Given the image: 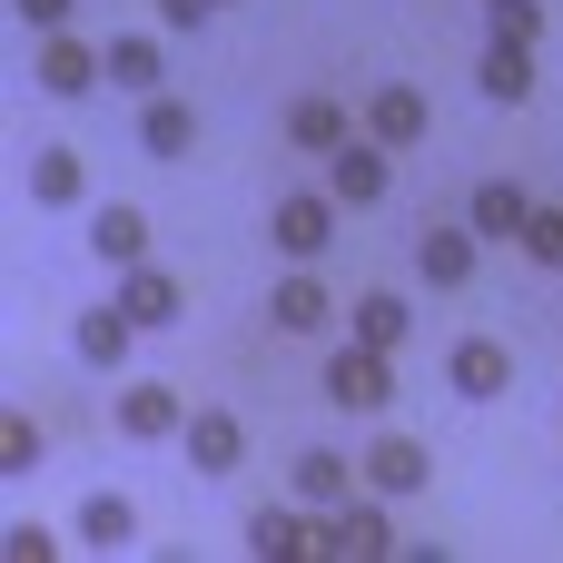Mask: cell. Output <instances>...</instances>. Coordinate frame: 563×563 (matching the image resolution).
Returning a JSON list of instances; mask_svg holds the SVG:
<instances>
[{"instance_id":"cell-1","label":"cell","mask_w":563,"mask_h":563,"mask_svg":"<svg viewBox=\"0 0 563 563\" xmlns=\"http://www.w3.org/2000/svg\"><path fill=\"white\" fill-rule=\"evenodd\" d=\"M336 218H346L336 188H287V198L267 208V247H277L287 267H317V257L336 247Z\"/></svg>"},{"instance_id":"cell-2","label":"cell","mask_w":563,"mask_h":563,"mask_svg":"<svg viewBox=\"0 0 563 563\" xmlns=\"http://www.w3.org/2000/svg\"><path fill=\"white\" fill-rule=\"evenodd\" d=\"M317 396H327L336 416H386V406H396V356H386V346H366V336H346V346L327 356Z\"/></svg>"},{"instance_id":"cell-3","label":"cell","mask_w":563,"mask_h":563,"mask_svg":"<svg viewBox=\"0 0 563 563\" xmlns=\"http://www.w3.org/2000/svg\"><path fill=\"white\" fill-rule=\"evenodd\" d=\"M396 554V525H386V495H346L317 515V563H386Z\"/></svg>"},{"instance_id":"cell-4","label":"cell","mask_w":563,"mask_h":563,"mask_svg":"<svg viewBox=\"0 0 563 563\" xmlns=\"http://www.w3.org/2000/svg\"><path fill=\"white\" fill-rule=\"evenodd\" d=\"M30 79H40L49 99H89V89L109 79V49H89L79 30H40V49H30Z\"/></svg>"},{"instance_id":"cell-5","label":"cell","mask_w":563,"mask_h":563,"mask_svg":"<svg viewBox=\"0 0 563 563\" xmlns=\"http://www.w3.org/2000/svg\"><path fill=\"white\" fill-rule=\"evenodd\" d=\"M267 327H277V336H327V327H336V287H327L317 267H287V277L267 287Z\"/></svg>"},{"instance_id":"cell-6","label":"cell","mask_w":563,"mask_h":563,"mask_svg":"<svg viewBox=\"0 0 563 563\" xmlns=\"http://www.w3.org/2000/svg\"><path fill=\"white\" fill-rule=\"evenodd\" d=\"M445 386H455L465 406H495V396L515 386V346H505V336H455V346H445Z\"/></svg>"},{"instance_id":"cell-7","label":"cell","mask_w":563,"mask_h":563,"mask_svg":"<svg viewBox=\"0 0 563 563\" xmlns=\"http://www.w3.org/2000/svg\"><path fill=\"white\" fill-rule=\"evenodd\" d=\"M178 426H188V396H178L168 376H129V386H119V435H129V445H168Z\"/></svg>"},{"instance_id":"cell-8","label":"cell","mask_w":563,"mask_h":563,"mask_svg":"<svg viewBox=\"0 0 563 563\" xmlns=\"http://www.w3.org/2000/svg\"><path fill=\"white\" fill-rule=\"evenodd\" d=\"M426 129H435V99H426L416 79H386V89L366 99V139H386L396 158H406V148H426Z\"/></svg>"},{"instance_id":"cell-9","label":"cell","mask_w":563,"mask_h":563,"mask_svg":"<svg viewBox=\"0 0 563 563\" xmlns=\"http://www.w3.org/2000/svg\"><path fill=\"white\" fill-rule=\"evenodd\" d=\"M327 188H336L346 208H376V198L396 188V148H386V139H346V148H327Z\"/></svg>"},{"instance_id":"cell-10","label":"cell","mask_w":563,"mask_h":563,"mask_svg":"<svg viewBox=\"0 0 563 563\" xmlns=\"http://www.w3.org/2000/svg\"><path fill=\"white\" fill-rule=\"evenodd\" d=\"M534 188H515V178H475V198H465V218H475V238L485 247H525V228H534Z\"/></svg>"},{"instance_id":"cell-11","label":"cell","mask_w":563,"mask_h":563,"mask_svg":"<svg viewBox=\"0 0 563 563\" xmlns=\"http://www.w3.org/2000/svg\"><path fill=\"white\" fill-rule=\"evenodd\" d=\"M287 495H297L307 515H327V505L366 495V465H356V455H336V445H307V455L287 465Z\"/></svg>"},{"instance_id":"cell-12","label":"cell","mask_w":563,"mask_h":563,"mask_svg":"<svg viewBox=\"0 0 563 563\" xmlns=\"http://www.w3.org/2000/svg\"><path fill=\"white\" fill-rule=\"evenodd\" d=\"M129 346H139V317L109 297V307H79V327H69V356L79 366H99V376H119L129 366Z\"/></svg>"},{"instance_id":"cell-13","label":"cell","mask_w":563,"mask_h":563,"mask_svg":"<svg viewBox=\"0 0 563 563\" xmlns=\"http://www.w3.org/2000/svg\"><path fill=\"white\" fill-rule=\"evenodd\" d=\"M178 445H188V465H198V475H238V465H247V426H238L228 406H188Z\"/></svg>"},{"instance_id":"cell-14","label":"cell","mask_w":563,"mask_h":563,"mask_svg":"<svg viewBox=\"0 0 563 563\" xmlns=\"http://www.w3.org/2000/svg\"><path fill=\"white\" fill-rule=\"evenodd\" d=\"M356 465H366V495H386V505L426 495V475H435V455H426L416 435H376V445H366Z\"/></svg>"},{"instance_id":"cell-15","label":"cell","mask_w":563,"mask_h":563,"mask_svg":"<svg viewBox=\"0 0 563 563\" xmlns=\"http://www.w3.org/2000/svg\"><path fill=\"white\" fill-rule=\"evenodd\" d=\"M247 554L257 563H307L317 554V515H307L297 495H287V505H257V515H247Z\"/></svg>"},{"instance_id":"cell-16","label":"cell","mask_w":563,"mask_h":563,"mask_svg":"<svg viewBox=\"0 0 563 563\" xmlns=\"http://www.w3.org/2000/svg\"><path fill=\"white\" fill-rule=\"evenodd\" d=\"M475 89H485L495 109H525V99H534V40L495 30V40H485V59H475Z\"/></svg>"},{"instance_id":"cell-17","label":"cell","mask_w":563,"mask_h":563,"mask_svg":"<svg viewBox=\"0 0 563 563\" xmlns=\"http://www.w3.org/2000/svg\"><path fill=\"white\" fill-rule=\"evenodd\" d=\"M475 257H485L475 218H465V228H416V277H426V287H475Z\"/></svg>"},{"instance_id":"cell-18","label":"cell","mask_w":563,"mask_h":563,"mask_svg":"<svg viewBox=\"0 0 563 563\" xmlns=\"http://www.w3.org/2000/svg\"><path fill=\"white\" fill-rule=\"evenodd\" d=\"M119 307L139 317V336H158V327H178V317H188V287H178L168 267H148V257H139V267H119Z\"/></svg>"},{"instance_id":"cell-19","label":"cell","mask_w":563,"mask_h":563,"mask_svg":"<svg viewBox=\"0 0 563 563\" xmlns=\"http://www.w3.org/2000/svg\"><path fill=\"white\" fill-rule=\"evenodd\" d=\"M89 257L119 277V267H139L148 257V208H129V198H109V208H89Z\"/></svg>"},{"instance_id":"cell-20","label":"cell","mask_w":563,"mask_h":563,"mask_svg":"<svg viewBox=\"0 0 563 563\" xmlns=\"http://www.w3.org/2000/svg\"><path fill=\"white\" fill-rule=\"evenodd\" d=\"M109 89H119V99H158V89H168V49H158L148 30H119V40H109Z\"/></svg>"},{"instance_id":"cell-21","label":"cell","mask_w":563,"mask_h":563,"mask_svg":"<svg viewBox=\"0 0 563 563\" xmlns=\"http://www.w3.org/2000/svg\"><path fill=\"white\" fill-rule=\"evenodd\" d=\"M139 148H148V158H188V148H198V109L168 99V89L139 99Z\"/></svg>"},{"instance_id":"cell-22","label":"cell","mask_w":563,"mask_h":563,"mask_svg":"<svg viewBox=\"0 0 563 563\" xmlns=\"http://www.w3.org/2000/svg\"><path fill=\"white\" fill-rule=\"evenodd\" d=\"M89 198V158L79 148H30V208H79Z\"/></svg>"},{"instance_id":"cell-23","label":"cell","mask_w":563,"mask_h":563,"mask_svg":"<svg viewBox=\"0 0 563 563\" xmlns=\"http://www.w3.org/2000/svg\"><path fill=\"white\" fill-rule=\"evenodd\" d=\"M346 336H366V346H386V356H396V346L416 336V307H406L396 287H366V297L346 307Z\"/></svg>"},{"instance_id":"cell-24","label":"cell","mask_w":563,"mask_h":563,"mask_svg":"<svg viewBox=\"0 0 563 563\" xmlns=\"http://www.w3.org/2000/svg\"><path fill=\"white\" fill-rule=\"evenodd\" d=\"M79 544H89V554H119V544H139V505H129L119 485H99V495L79 505Z\"/></svg>"},{"instance_id":"cell-25","label":"cell","mask_w":563,"mask_h":563,"mask_svg":"<svg viewBox=\"0 0 563 563\" xmlns=\"http://www.w3.org/2000/svg\"><path fill=\"white\" fill-rule=\"evenodd\" d=\"M356 129H346V109L336 99H297L287 109V148H307V158H327V148H346Z\"/></svg>"},{"instance_id":"cell-26","label":"cell","mask_w":563,"mask_h":563,"mask_svg":"<svg viewBox=\"0 0 563 563\" xmlns=\"http://www.w3.org/2000/svg\"><path fill=\"white\" fill-rule=\"evenodd\" d=\"M40 455H49V435L30 416H0V475H40Z\"/></svg>"},{"instance_id":"cell-27","label":"cell","mask_w":563,"mask_h":563,"mask_svg":"<svg viewBox=\"0 0 563 563\" xmlns=\"http://www.w3.org/2000/svg\"><path fill=\"white\" fill-rule=\"evenodd\" d=\"M0 554H10V563H59V554H69V544H59V534H49L40 515H20V525L0 534Z\"/></svg>"},{"instance_id":"cell-28","label":"cell","mask_w":563,"mask_h":563,"mask_svg":"<svg viewBox=\"0 0 563 563\" xmlns=\"http://www.w3.org/2000/svg\"><path fill=\"white\" fill-rule=\"evenodd\" d=\"M525 257H534V267H563V208H534V228H525Z\"/></svg>"},{"instance_id":"cell-29","label":"cell","mask_w":563,"mask_h":563,"mask_svg":"<svg viewBox=\"0 0 563 563\" xmlns=\"http://www.w3.org/2000/svg\"><path fill=\"white\" fill-rule=\"evenodd\" d=\"M485 20L515 30V40H544V0H485Z\"/></svg>"},{"instance_id":"cell-30","label":"cell","mask_w":563,"mask_h":563,"mask_svg":"<svg viewBox=\"0 0 563 563\" xmlns=\"http://www.w3.org/2000/svg\"><path fill=\"white\" fill-rule=\"evenodd\" d=\"M10 10H20V30L40 40V30H69V10H79V0H10Z\"/></svg>"},{"instance_id":"cell-31","label":"cell","mask_w":563,"mask_h":563,"mask_svg":"<svg viewBox=\"0 0 563 563\" xmlns=\"http://www.w3.org/2000/svg\"><path fill=\"white\" fill-rule=\"evenodd\" d=\"M148 10H158V30H208L218 0H148Z\"/></svg>"},{"instance_id":"cell-32","label":"cell","mask_w":563,"mask_h":563,"mask_svg":"<svg viewBox=\"0 0 563 563\" xmlns=\"http://www.w3.org/2000/svg\"><path fill=\"white\" fill-rule=\"evenodd\" d=\"M218 10H228V0H218Z\"/></svg>"}]
</instances>
